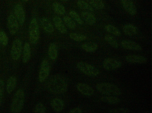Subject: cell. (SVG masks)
<instances>
[{"mask_svg": "<svg viewBox=\"0 0 152 113\" xmlns=\"http://www.w3.org/2000/svg\"><path fill=\"white\" fill-rule=\"evenodd\" d=\"M47 88L51 93L61 94L66 91L68 88L67 82L63 76L56 74L53 76L48 80Z\"/></svg>", "mask_w": 152, "mask_h": 113, "instance_id": "1", "label": "cell"}, {"mask_svg": "<svg viewBox=\"0 0 152 113\" xmlns=\"http://www.w3.org/2000/svg\"><path fill=\"white\" fill-rule=\"evenodd\" d=\"M97 90L106 95L118 96L121 94L120 89L115 85L108 82H102L96 86Z\"/></svg>", "mask_w": 152, "mask_h": 113, "instance_id": "2", "label": "cell"}, {"mask_svg": "<svg viewBox=\"0 0 152 113\" xmlns=\"http://www.w3.org/2000/svg\"><path fill=\"white\" fill-rule=\"evenodd\" d=\"M25 100V94L23 90L18 89L15 92L11 104L10 109L11 112H20L23 109Z\"/></svg>", "mask_w": 152, "mask_h": 113, "instance_id": "3", "label": "cell"}, {"mask_svg": "<svg viewBox=\"0 0 152 113\" xmlns=\"http://www.w3.org/2000/svg\"><path fill=\"white\" fill-rule=\"evenodd\" d=\"M29 40L33 44L37 42L39 36V28L37 19L33 18L31 20L28 28Z\"/></svg>", "mask_w": 152, "mask_h": 113, "instance_id": "4", "label": "cell"}, {"mask_svg": "<svg viewBox=\"0 0 152 113\" xmlns=\"http://www.w3.org/2000/svg\"><path fill=\"white\" fill-rule=\"evenodd\" d=\"M77 67L82 73L90 76H95L99 73V71L96 68L85 62H78L77 64Z\"/></svg>", "mask_w": 152, "mask_h": 113, "instance_id": "5", "label": "cell"}, {"mask_svg": "<svg viewBox=\"0 0 152 113\" xmlns=\"http://www.w3.org/2000/svg\"><path fill=\"white\" fill-rule=\"evenodd\" d=\"M22 42L21 40L17 39L13 42L10 51L11 58L15 61L18 60L20 58L22 50Z\"/></svg>", "mask_w": 152, "mask_h": 113, "instance_id": "6", "label": "cell"}, {"mask_svg": "<svg viewBox=\"0 0 152 113\" xmlns=\"http://www.w3.org/2000/svg\"><path fill=\"white\" fill-rule=\"evenodd\" d=\"M121 65L122 63L120 61L111 58L105 59L103 63L104 68L108 71L117 69L121 67Z\"/></svg>", "mask_w": 152, "mask_h": 113, "instance_id": "7", "label": "cell"}, {"mask_svg": "<svg viewBox=\"0 0 152 113\" xmlns=\"http://www.w3.org/2000/svg\"><path fill=\"white\" fill-rule=\"evenodd\" d=\"M50 67L49 62L46 59L43 60L41 64L39 74V80L43 82L48 77L50 72Z\"/></svg>", "mask_w": 152, "mask_h": 113, "instance_id": "8", "label": "cell"}, {"mask_svg": "<svg viewBox=\"0 0 152 113\" xmlns=\"http://www.w3.org/2000/svg\"><path fill=\"white\" fill-rule=\"evenodd\" d=\"M19 23L15 16L12 14H10L7 19V26L9 32L12 35H14L18 32Z\"/></svg>", "mask_w": 152, "mask_h": 113, "instance_id": "9", "label": "cell"}, {"mask_svg": "<svg viewBox=\"0 0 152 113\" xmlns=\"http://www.w3.org/2000/svg\"><path fill=\"white\" fill-rule=\"evenodd\" d=\"M14 13L15 16L20 25H23L25 20V13L22 6L16 4L14 6Z\"/></svg>", "mask_w": 152, "mask_h": 113, "instance_id": "10", "label": "cell"}, {"mask_svg": "<svg viewBox=\"0 0 152 113\" xmlns=\"http://www.w3.org/2000/svg\"><path fill=\"white\" fill-rule=\"evenodd\" d=\"M122 47L124 49L134 51H141L142 47L138 43L131 40H123L121 42Z\"/></svg>", "mask_w": 152, "mask_h": 113, "instance_id": "11", "label": "cell"}, {"mask_svg": "<svg viewBox=\"0 0 152 113\" xmlns=\"http://www.w3.org/2000/svg\"><path fill=\"white\" fill-rule=\"evenodd\" d=\"M121 1L124 8L129 14L133 16L137 14L136 6L132 0H121Z\"/></svg>", "mask_w": 152, "mask_h": 113, "instance_id": "12", "label": "cell"}, {"mask_svg": "<svg viewBox=\"0 0 152 113\" xmlns=\"http://www.w3.org/2000/svg\"><path fill=\"white\" fill-rule=\"evenodd\" d=\"M76 87L78 91L84 95L90 96L94 94V91L93 89L86 83H79L77 84Z\"/></svg>", "mask_w": 152, "mask_h": 113, "instance_id": "13", "label": "cell"}, {"mask_svg": "<svg viewBox=\"0 0 152 113\" xmlns=\"http://www.w3.org/2000/svg\"><path fill=\"white\" fill-rule=\"evenodd\" d=\"M126 60L133 63L143 64L147 62V59L144 56L137 55H129L125 57Z\"/></svg>", "mask_w": 152, "mask_h": 113, "instance_id": "14", "label": "cell"}, {"mask_svg": "<svg viewBox=\"0 0 152 113\" xmlns=\"http://www.w3.org/2000/svg\"><path fill=\"white\" fill-rule=\"evenodd\" d=\"M53 21L56 28L60 32L63 34L66 33L67 29L59 17L55 16L53 18Z\"/></svg>", "mask_w": 152, "mask_h": 113, "instance_id": "15", "label": "cell"}, {"mask_svg": "<svg viewBox=\"0 0 152 113\" xmlns=\"http://www.w3.org/2000/svg\"><path fill=\"white\" fill-rule=\"evenodd\" d=\"M81 16L83 20L89 25H93L96 22V20L95 17L89 12H83L81 13Z\"/></svg>", "mask_w": 152, "mask_h": 113, "instance_id": "16", "label": "cell"}, {"mask_svg": "<svg viewBox=\"0 0 152 113\" xmlns=\"http://www.w3.org/2000/svg\"><path fill=\"white\" fill-rule=\"evenodd\" d=\"M50 105L53 110L57 112L61 111L64 107L63 101L58 98H55L53 99L51 101Z\"/></svg>", "mask_w": 152, "mask_h": 113, "instance_id": "17", "label": "cell"}, {"mask_svg": "<svg viewBox=\"0 0 152 113\" xmlns=\"http://www.w3.org/2000/svg\"><path fill=\"white\" fill-rule=\"evenodd\" d=\"M17 79L13 76H10L7 80L6 86V89L7 93L11 94L15 89L16 86Z\"/></svg>", "mask_w": 152, "mask_h": 113, "instance_id": "18", "label": "cell"}, {"mask_svg": "<svg viewBox=\"0 0 152 113\" xmlns=\"http://www.w3.org/2000/svg\"><path fill=\"white\" fill-rule=\"evenodd\" d=\"M40 22L42 28L46 32L51 33L53 32L54 29L53 26L48 19L43 17L41 18Z\"/></svg>", "mask_w": 152, "mask_h": 113, "instance_id": "19", "label": "cell"}, {"mask_svg": "<svg viewBox=\"0 0 152 113\" xmlns=\"http://www.w3.org/2000/svg\"><path fill=\"white\" fill-rule=\"evenodd\" d=\"M123 31L125 34L129 36L134 35L137 32L136 27L132 24L125 25L123 27Z\"/></svg>", "mask_w": 152, "mask_h": 113, "instance_id": "20", "label": "cell"}, {"mask_svg": "<svg viewBox=\"0 0 152 113\" xmlns=\"http://www.w3.org/2000/svg\"><path fill=\"white\" fill-rule=\"evenodd\" d=\"M31 56V49L29 44L26 42L24 46L22 56V61L26 63L29 60Z\"/></svg>", "mask_w": 152, "mask_h": 113, "instance_id": "21", "label": "cell"}, {"mask_svg": "<svg viewBox=\"0 0 152 113\" xmlns=\"http://www.w3.org/2000/svg\"><path fill=\"white\" fill-rule=\"evenodd\" d=\"M100 99L103 102L112 104H116L120 101V99L115 96L106 95L102 97Z\"/></svg>", "mask_w": 152, "mask_h": 113, "instance_id": "22", "label": "cell"}, {"mask_svg": "<svg viewBox=\"0 0 152 113\" xmlns=\"http://www.w3.org/2000/svg\"><path fill=\"white\" fill-rule=\"evenodd\" d=\"M81 48L87 52L92 53L95 51L97 49L98 45L94 42H87L83 44Z\"/></svg>", "mask_w": 152, "mask_h": 113, "instance_id": "23", "label": "cell"}, {"mask_svg": "<svg viewBox=\"0 0 152 113\" xmlns=\"http://www.w3.org/2000/svg\"><path fill=\"white\" fill-rule=\"evenodd\" d=\"M48 54L50 58L52 60H55L57 58L58 50L56 45L54 43H51L49 47Z\"/></svg>", "mask_w": 152, "mask_h": 113, "instance_id": "24", "label": "cell"}, {"mask_svg": "<svg viewBox=\"0 0 152 113\" xmlns=\"http://www.w3.org/2000/svg\"><path fill=\"white\" fill-rule=\"evenodd\" d=\"M52 6L54 11L59 15H63L66 13L64 7L58 2H54L52 4Z\"/></svg>", "mask_w": 152, "mask_h": 113, "instance_id": "25", "label": "cell"}, {"mask_svg": "<svg viewBox=\"0 0 152 113\" xmlns=\"http://www.w3.org/2000/svg\"><path fill=\"white\" fill-rule=\"evenodd\" d=\"M92 6L98 10H101L104 7V3L102 0H86Z\"/></svg>", "mask_w": 152, "mask_h": 113, "instance_id": "26", "label": "cell"}, {"mask_svg": "<svg viewBox=\"0 0 152 113\" xmlns=\"http://www.w3.org/2000/svg\"><path fill=\"white\" fill-rule=\"evenodd\" d=\"M104 39L112 47L117 49L118 47V43L116 39L112 36L107 35L104 37Z\"/></svg>", "mask_w": 152, "mask_h": 113, "instance_id": "27", "label": "cell"}, {"mask_svg": "<svg viewBox=\"0 0 152 113\" xmlns=\"http://www.w3.org/2000/svg\"><path fill=\"white\" fill-rule=\"evenodd\" d=\"M77 6L80 9L90 11H93V8L88 3L83 0H78L77 3Z\"/></svg>", "mask_w": 152, "mask_h": 113, "instance_id": "28", "label": "cell"}, {"mask_svg": "<svg viewBox=\"0 0 152 113\" xmlns=\"http://www.w3.org/2000/svg\"><path fill=\"white\" fill-rule=\"evenodd\" d=\"M106 31L115 36H119L121 32L119 30L115 27L110 24L107 25L105 27Z\"/></svg>", "mask_w": 152, "mask_h": 113, "instance_id": "29", "label": "cell"}, {"mask_svg": "<svg viewBox=\"0 0 152 113\" xmlns=\"http://www.w3.org/2000/svg\"><path fill=\"white\" fill-rule=\"evenodd\" d=\"M69 36L71 39L77 42L82 41L87 38L86 35L75 32L71 33L69 35Z\"/></svg>", "mask_w": 152, "mask_h": 113, "instance_id": "30", "label": "cell"}, {"mask_svg": "<svg viewBox=\"0 0 152 113\" xmlns=\"http://www.w3.org/2000/svg\"><path fill=\"white\" fill-rule=\"evenodd\" d=\"M63 19L66 25L69 29L74 30L76 28V24L71 18L68 16H65L63 17Z\"/></svg>", "mask_w": 152, "mask_h": 113, "instance_id": "31", "label": "cell"}, {"mask_svg": "<svg viewBox=\"0 0 152 113\" xmlns=\"http://www.w3.org/2000/svg\"><path fill=\"white\" fill-rule=\"evenodd\" d=\"M69 14L71 18L79 24L82 25L83 24V20L76 12L74 10H71L69 12Z\"/></svg>", "mask_w": 152, "mask_h": 113, "instance_id": "32", "label": "cell"}, {"mask_svg": "<svg viewBox=\"0 0 152 113\" xmlns=\"http://www.w3.org/2000/svg\"><path fill=\"white\" fill-rule=\"evenodd\" d=\"M8 42V37L3 31H0V43L2 45L6 46Z\"/></svg>", "mask_w": 152, "mask_h": 113, "instance_id": "33", "label": "cell"}, {"mask_svg": "<svg viewBox=\"0 0 152 113\" xmlns=\"http://www.w3.org/2000/svg\"><path fill=\"white\" fill-rule=\"evenodd\" d=\"M46 112V108L42 104L39 103L36 106L34 110V112L44 113Z\"/></svg>", "mask_w": 152, "mask_h": 113, "instance_id": "34", "label": "cell"}, {"mask_svg": "<svg viewBox=\"0 0 152 113\" xmlns=\"http://www.w3.org/2000/svg\"><path fill=\"white\" fill-rule=\"evenodd\" d=\"M111 113H126L130 112V110L127 108H118L111 109L109 111Z\"/></svg>", "mask_w": 152, "mask_h": 113, "instance_id": "35", "label": "cell"}, {"mask_svg": "<svg viewBox=\"0 0 152 113\" xmlns=\"http://www.w3.org/2000/svg\"><path fill=\"white\" fill-rule=\"evenodd\" d=\"M4 82L2 79H0V107L3 101L4 91Z\"/></svg>", "mask_w": 152, "mask_h": 113, "instance_id": "36", "label": "cell"}, {"mask_svg": "<svg viewBox=\"0 0 152 113\" xmlns=\"http://www.w3.org/2000/svg\"><path fill=\"white\" fill-rule=\"evenodd\" d=\"M69 112L71 113H80L82 112V111L81 109L79 108H75L70 110Z\"/></svg>", "mask_w": 152, "mask_h": 113, "instance_id": "37", "label": "cell"}, {"mask_svg": "<svg viewBox=\"0 0 152 113\" xmlns=\"http://www.w3.org/2000/svg\"><path fill=\"white\" fill-rule=\"evenodd\" d=\"M62 1H67L68 0H60Z\"/></svg>", "mask_w": 152, "mask_h": 113, "instance_id": "38", "label": "cell"}, {"mask_svg": "<svg viewBox=\"0 0 152 113\" xmlns=\"http://www.w3.org/2000/svg\"><path fill=\"white\" fill-rule=\"evenodd\" d=\"M22 1H28L29 0H22Z\"/></svg>", "mask_w": 152, "mask_h": 113, "instance_id": "39", "label": "cell"}, {"mask_svg": "<svg viewBox=\"0 0 152 113\" xmlns=\"http://www.w3.org/2000/svg\"></svg>", "mask_w": 152, "mask_h": 113, "instance_id": "40", "label": "cell"}]
</instances>
